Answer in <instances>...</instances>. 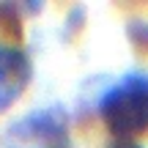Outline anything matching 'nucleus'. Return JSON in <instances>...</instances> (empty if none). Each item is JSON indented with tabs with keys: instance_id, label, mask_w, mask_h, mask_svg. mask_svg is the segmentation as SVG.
Instances as JSON below:
<instances>
[{
	"instance_id": "1",
	"label": "nucleus",
	"mask_w": 148,
	"mask_h": 148,
	"mask_svg": "<svg viewBox=\"0 0 148 148\" xmlns=\"http://www.w3.org/2000/svg\"><path fill=\"white\" fill-rule=\"evenodd\" d=\"M99 115L107 132L118 140H134L148 132V77L126 74L99 101Z\"/></svg>"
},
{
	"instance_id": "4",
	"label": "nucleus",
	"mask_w": 148,
	"mask_h": 148,
	"mask_svg": "<svg viewBox=\"0 0 148 148\" xmlns=\"http://www.w3.org/2000/svg\"><path fill=\"white\" fill-rule=\"evenodd\" d=\"M22 30V16L16 14V5L0 3V36L3 38H19Z\"/></svg>"
},
{
	"instance_id": "3",
	"label": "nucleus",
	"mask_w": 148,
	"mask_h": 148,
	"mask_svg": "<svg viewBox=\"0 0 148 148\" xmlns=\"http://www.w3.org/2000/svg\"><path fill=\"white\" fill-rule=\"evenodd\" d=\"M33 63L25 49L0 44V112H5L30 85Z\"/></svg>"
},
{
	"instance_id": "5",
	"label": "nucleus",
	"mask_w": 148,
	"mask_h": 148,
	"mask_svg": "<svg viewBox=\"0 0 148 148\" xmlns=\"http://www.w3.org/2000/svg\"><path fill=\"white\" fill-rule=\"evenodd\" d=\"M110 148H143V145H137L134 140H115V143H110Z\"/></svg>"
},
{
	"instance_id": "2",
	"label": "nucleus",
	"mask_w": 148,
	"mask_h": 148,
	"mask_svg": "<svg viewBox=\"0 0 148 148\" xmlns=\"http://www.w3.org/2000/svg\"><path fill=\"white\" fill-rule=\"evenodd\" d=\"M3 148H69V132L60 107L30 112L5 134Z\"/></svg>"
}]
</instances>
